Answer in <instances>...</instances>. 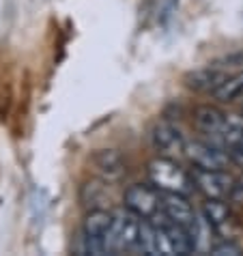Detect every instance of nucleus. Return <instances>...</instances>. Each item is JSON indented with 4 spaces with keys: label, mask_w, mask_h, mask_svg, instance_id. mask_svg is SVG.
<instances>
[{
    "label": "nucleus",
    "mask_w": 243,
    "mask_h": 256,
    "mask_svg": "<svg viewBox=\"0 0 243 256\" xmlns=\"http://www.w3.org/2000/svg\"><path fill=\"white\" fill-rule=\"evenodd\" d=\"M146 176H148V183H153L162 194L190 196L192 190H194L192 174L185 172V170L178 166L172 158H164V155H160V158L148 162Z\"/></svg>",
    "instance_id": "f257e3e1"
},
{
    "label": "nucleus",
    "mask_w": 243,
    "mask_h": 256,
    "mask_svg": "<svg viewBox=\"0 0 243 256\" xmlns=\"http://www.w3.org/2000/svg\"><path fill=\"white\" fill-rule=\"evenodd\" d=\"M140 224H142V220L130 209L114 211L112 226L108 234H106L110 254L136 250L138 248V239H140Z\"/></svg>",
    "instance_id": "f03ea898"
},
{
    "label": "nucleus",
    "mask_w": 243,
    "mask_h": 256,
    "mask_svg": "<svg viewBox=\"0 0 243 256\" xmlns=\"http://www.w3.org/2000/svg\"><path fill=\"white\" fill-rule=\"evenodd\" d=\"M183 155L194 168H204V170H226L230 155L222 144L216 140H188L183 148Z\"/></svg>",
    "instance_id": "7ed1b4c3"
},
{
    "label": "nucleus",
    "mask_w": 243,
    "mask_h": 256,
    "mask_svg": "<svg viewBox=\"0 0 243 256\" xmlns=\"http://www.w3.org/2000/svg\"><path fill=\"white\" fill-rule=\"evenodd\" d=\"M123 204L140 220H151L162 211V192L153 183H134L125 190Z\"/></svg>",
    "instance_id": "20e7f679"
},
{
    "label": "nucleus",
    "mask_w": 243,
    "mask_h": 256,
    "mask_svg": "<svg viewBox=\"0 0 243 256\" xmlns=\"http://www.w3.org/2000/svg\"><path fill=\"white\" fill-rule=\"evenodd\" d=\"M192 181H194V190L200 192L204 198L211 200H226L232 194L234 179L226 170H204L192 166Z\"/></svg>",
    "instance_id": "39448f33"
},
{
    "label": "nucleus",
    "mask_w": 243,
    "mask_h": 256,
    "mask_svg": "<svg viewBox=\"0 0 243 256\" xmlns=\"http://www.w3.org/2000/svg\"><path fill=\"white\" fill-rule=\"evenodd\" d=\"M162 211L166 213L172 222L183 226V228L192 234V241H194V246H196L198 234H200V220L196 216L194 207L190 204L188 196H183V194H162Z\"/></svg>",
    "instance_id": "423d86ee"
},
{
    "label": "nucleus",
    "mask_w": 243,
    "mask_h": 256,
    "mask_svg": "<svg viewBox=\"0 0 243 256\" xmlns=\"http://www.w3.org/2000/svg\"><path fill=\"white\" fill-rule=\"evenodd\" d=\"M151 146L155 148L160 155L164 158H174V155H183V148H185V136L183 132L168 118H162V120H155L153 127H151Z\"/></svg>",
    "instance_id": "0eeeda50"
},
{
    "label": "nucleus",
    "mask_w": 243,
    "mask_h": 256,
    "mask_svg": "<svg viewBox=\"0 0 243 256\" xmlns=\"http://www.w3.org/2000/svg\"><path fill=\"white\" fill-rule=\"evenodd\" d=\"M202 220L213 232L220 234L222 239H232L234 237V220H232V213H230V209H228V204L224 200H211V198H204Z\"/></svg>",
    "instance_id": "6e6552de"
},
{
    "label": "nucleus",
    "mask_w": 243,
    "mask_h": 256,
    "mask_svg": "<svg viewBox=\"0 0 243 256\" xmlns=\"http://www.w3.org/2000/svg\"><path fill=\"white\" fill-rule=\"evenodd\" d=\"M90 164L99 179L108 183H116L127 174V164L123 155L114 151V148H99V151H95L90 158Z\"/></svg>",
    "instance_id": "1a4fd4ad"
},
{
    "label": "nucleus",
    "mask_w": 243,
    "mask_h": 256,
    "mask_svg": "<svg viewBox=\"0 0 243 256\" xmlns=\"http://www.w3.org/2000/svg\"><path fill=\"white\" fill-rule=\"evenodd\" d=\"M228 78V74L220 67H204V69H194L190 74H185L183 84L194 93H206L211 95L222 82Z\"/></svg>",
    "instance_id": "9d476101"
},
{
    "label": "nucleus",
    "mask_w": 243,
    "mask_h": 256,
    "mask_svg": "<svg viewBox=\"0 0 243 256\" xmlns=\"http://www.w3.org/2000/svg\"><path fill=\"white\" fill-rule=\"evenodd\" d=\"M80 202L86 211L92 209H108L110 207V192L108 181L104 179H90L80 188Z\"/></svg>",
    "instance_id": "9b49d317"
},
{
    "label": "nucleus",
    "mask_w": 243,
    "mask_h": 256,
    "mask_svg": "<svg viewBox=\"0 0 243 256\" xmlns=\"http://www.w3.org/2000/svg\"><path fill=\"white\" fill-rule=\"evenodd\" d=\"M226 116L228 114H224V112L220 108H216V106H198L194 110V125H196V130L204 132L206 136H211L218 142L222 127L226 123Z\"/></svg>",
    "instance_id": "f8f14e48"
},
{
    "label": "nucleus",
    "mask_w": 243,
    "mask_h": 256,
    "mask_svg": "<svg viewBox=\"0 0 243 256\" xmlns=\"http://www.w3.org/2000/svg\"><path fill=\"white\" fill-rule=\"evenodd\" d=\"M112 220H114V213L110 209L86 211L84 222H82V234L86 239H104L106 241V234H108L110 226H112ZM106 244H108V241H106Z\"/></svg>",
    "instance_id": "ddd939ff"
},
{
    "label": "nucleus",
    "mask_w": 243,
    "mask_h": 256,
    "mask_svg": "<svg viewBox=\"0 0 243 256\" xmlns=\"http://www.w3.org/2000/svg\"><path fill=\"white\" fill-rule=\"evenodd\" d=\"M211 97L220 104H232V102H237V99H241L243 97V71L241 74H234V76H228L211 93Z\"/></svg>",
    "instance_id": "4468645a"
},
{
    "label": "nucleus",
    "mask_w": 243,
    "mask_h": 256,
    "mask_svg": "<svg viewBox=\"0 0 243 256\" xmlns=\"http://www.w3.org/2000/svg\"><path fill=\"white\" fill-rule=\"evenodd\" d=\"M209 252L216 256H239V254H243V248L234 239H222L209 248Z\"/></svg>",
    "instance_id": "2eb2a0df"
},
{
    "label": "nucleus",
    "mask_w": 243,
    "mask_h": 256,
    "mask_svg": "<svg viewBox=\"0 0 243 256\" xmlns=\"http://www.w3.org/2000/svg\"><path fill=\"white\" fill-rule=\"evenodd\" d=\"M230 200H232V202L243 204V174L239 176V179H234V188H232Z\"/></svg>",
    "instance_id": "dca6fc26"
},
{
    "label": "nucleus",
    "mask_w": 243,
    "mask_h": 256,
    "mask_svg": "<svg viewBox=\"0 0 243 256\" xmlns=\"http://www.w3.org/2000/svg\"><path fill=\"white\" fill-rule=\"evenodd\" d=\"M228 155H230V162H234L237 166H243V142L228 148Z\"/></svg>",
    "instance_id": "f3484780"
}]
</instances>
